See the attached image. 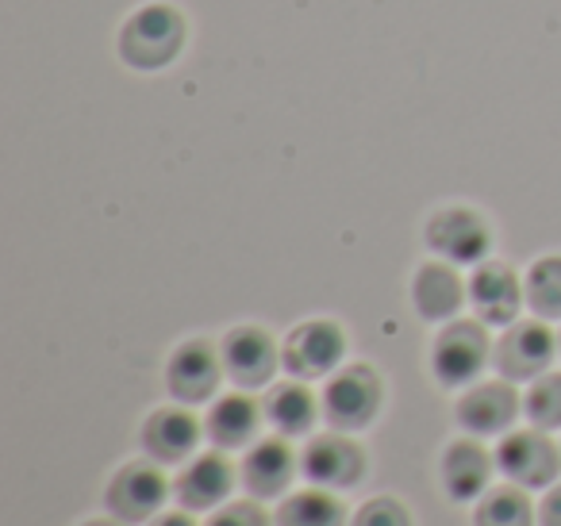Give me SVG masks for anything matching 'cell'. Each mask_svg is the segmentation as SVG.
Here are the masks:
<instances>
[{
    "instance_id": "obj_1",
    "label": "cell",
    "mask_w": 561,
    "mask_h": 526,
    "mask_svg": "<svg viewBox=\"0 0 561 526\" xmlns=\"http://www.w3.org/2000/svg\"><path fill=\"white\" fill-rule=\"evenodd\" d=\"M181 43H185V20L173 9H165V4L139 9L119 32V50L139 70H158V66L173 62Z\"/></svg>"
},
{
    "instance_id": "obj_2",
    "label": "cell",
    "mask_w": 561,
    "mask_h": 526,
    "mask_svg": "<svg viewBox=\"0 0 561 526\" xmlns=\"http://www.w3.org/2000/svg\"><path fill=\"white\" fill-rule=\"evenodd\" d=\"M381 408V377L369 365H351L343 369L323 392V415L339 426V431H358L369 426Z\"/></svg>"
},
{
    "instance_id": "obj_3",
    "label": "cell",
    "mask_w": 561,
    "mask_h": 526,
    "mask_svg": "<svg viewBox=\"0 0 561 526\" xmlns=\"http://www.w3.org/2000/svg\"><path fill=\"white\" fill-rule=\"evenodd\" d=\"M484 362H489V339L477 323H450L431 346V369L446 388L473 385Z\"/></svg>"
},
{
    "instance_id": "obj_4",
    "label": "cell",
    "mask_w": 561,
    "mask_h": 526,
    "mask_svg": "<svg viewBox=\"0 0 561 526\" xmlns=\"http://www.w3.org/2000/svg\"><path fill=\"white\" fill-rule=\"evenodd\" d=\"M346 350V339L335 323L328 319H312V323H300L297 331L285 339V350H280V362L293 377H323L328 369H335L339 357Z\"/></svg>"
},
{
    "instance_id": "obj_5",
    "label": "cell",
    "mask_w": 561,
    "mask_h": 526,
    "mask_svg": "<svg viewBox=\"0 0 561 526\" xmlns=\"http://www.w3.org/2000/svg\"><path fill=\"white\" fill-rule=\"evenodd\" d=\"M496 465L504 477H512L515 484L523 488H546L553 477H558V449L546 434L538 431H515L500 442L496 449Z\"/></svg>"
},
{
    "instance_id": "obj_6",
    "label": "cell",
    "mask_w": 561,
    "mask_h": 526,
    "mask_svg": "<svg viewBox=\"0 0 561 526\" xmlns=\"http://www.w3.org/2000/svg\"><path fill=\"white\" fill-rule=\"evenodd\" d=\"M489 242L492 235L484 227V219L469 208H446L438 216H431L427 224V247L435 254H443L446 262H481L489 254Z\"/></svg>"
},
{
    "instance_id": "obj_7",
    "label": "cell",
    "mask_w": 561,
    "mask_h": 526,
    "mask_svg": "<svg viewBox=\"0 0 561 526\" xmlns=\"http://www.w3.org/2000/svg\"><path fill=\"white\" fill-rule=\"evenodd\" d=\"M219 357H224L227 377L242 388L265 385L277 369V346L262 327H234L219 346Z\"/></svg>"
},
{
    "instance_id": "obj_8",
    "label": "cell",
    "mask_w": 561,
    "mask_h": 526,
    "mask_svg": "<svg viewBox=\"0 0 561 526\" xmlns=\"http://www.w3.org/2000/svg\"><path fill=\"white\" fill-rule=\"evenodd\" d=\"M165 500V477L154 465H124L108 484V507L119 523H142L150 518Z\"/></svg>"
},
{
    "instance_id": "obj_9",
    "label": "cell",
    "mask_w": 561,
    "mask_h": 526,
    "mask_svg": "<svg viewBox=\"0 0 561 526\" xmlns=\"http://www.w3.org/2000/svg\"><path fill=\"white\" fill-rule=\"evenodd\" d=\"M305 477L323 488H354L366 472V457L351 438L339 434H320L305 449Z\"/></svg>"
},
{
    "instance_id": "obj_10",
    "label": "cell",
    "mask_w": 561,
    "mask_h": 526,
    "mask_svg": "<svg viewBox=\"0 0 561 526\" xmlns=\"http://www.w3.org/2000/svg\"><path fill=\"white\" fill-rule=\"evenodd\" d=\"M219 362L216 350L208 342H185V346L173 350L170 357V369H165V385L178 400L185 403H201L216 392L219 385Z\"/></svg>"
},
{
    "instance_id": "obj_11",
    "label": "cell",
    "mask_w": 561,
    "mask_h": 526,
    "mask_svg": "<svg viewBox=\"0 0 561 526\" xmlns=\"http://www.w3.org/2000/svg\"><path fill=\"white\" fill-rule=\"evenodd\" d=\"M553 362V334L542 323H515L500 339L496 365L507 380H530Z\"/></svg>"
},
{
    "instance_id": "obj_12",
    "label": "cell",
    "mask_w": 561,
    "mask_h": 526,
    "mask_svg": "<svg viewBox=\"0 0 561 526\" xmlns=\"http://www.w3.org/2000/svg\"><path fill=\"white\" fill-rule=\"evenodd\" d=\"M519 281L504 262H484L469 281V300H473L477 316L492 327L512 323L515 311H519Z\"/></svg>"
},
{
    "instance_id": "obj_13",
    "label": "cell",
    "mask_w": 561,
    "mask_h": 526,
    "mask_svg": "<svg viewBox=\"0 0 561 526\" xmlns=\"http://www.w3.org/2000/svg\"><path fill=\"white\" fill-rule=\"evenodd\" d=\"M519 400L507 385H477L461 396L458 403V423L469 434H500L512 426Z\"/></svg>"
},
{
    "instance_id": "obj_14",
    "label": "cell",
    "mask_w": 561,
    "mask_h": 526,
    "mask_svg": "<svg viewBox=\"0 0 561 526\" xmlns=\"http://www.w3.org/2000/svg\"><path fill=\"white\" fill-rule=\"evenodd\" d=\"M196 438H201V426H196L193 415L178 408H162L147 419L142 426V446L154 461H185L193 454Z\"/></svg>"
},
{
    "instance_id": "obj_15",
    "label": "cell",
    "mask_w": 561,
    "mask_h": 526,
    "mask_svg": "<svg viewBox=\"0 0 561 526\" xmlns=\"http://www.w3.org/2000/svg\"><path fill=\"white\" fill-rule=\"evenodd\" d=\"M231 484H234V477H231L227 457L204 454L178 477V500H181V507H196V511L216 507L219 500H227Z\"/></svg>"
},
{
    "instance_id": "obj_16",
    "label": "cell",
    "mask_w": 561,
    "mask_h": 526,
    "mask_svg": "<svg viewBox=\"0 0 561 526\" xmlns=\"http://www.w3.org/2000/svg\"><path fill=\"white\" fill-rule=\"evenodd\" d=\"M412 296H415V308H420L423 319L438 323V319H450L454 311L461 308V281L450 265L443 262H431L415 273V285H412Z\"/></svg>"
},
{
    "instance_id": "obj_17",
    "label": "cell",
    "mask_w": 561,
    "mask_h": 526,
    "mask_svg": "<svg viewBox=\"0 0 561 526\" xmlns=\"http://www.w3.org/2000/svg\"><path fill=\"white\" fill-rule=\"evenodd\" d=\"M242 480L254 495H277L289 488L293 480V454L285 442L270 438V442H257L254 449L247 454L242 461Z\"/></svg>"
},
{
    "instance_id": "obj_18",
    "label": "cell",
    "mask_w": 561,
    "mask_h": 526,
    "mask_svg": "<svg viewBox=\"0 0 561 526\" xmlns=\"http://www.w3.org/2000/svg\"><path fill=\"white\" fill-rule=\"evenodd\" d=\"M443 484L450 500H473L489 484V454L477 442H454L443 457Z\"/></svg>"
},
{
    "instance_id": "obj_19",
    "label": "cell",
    "mask_w": 561,
    "mask_h": 526,
    "mask_svg": "<svg viewBox=\"0 0 561 526\" xmlns=\"http://www.w3.org/2000/svg\"><path fill=\"white\" fill-rule=\"evenodd\" d=\"M208 434L216 446H247L257 434V403L250 396H224L208 415Z\"/></svg>"
},
{
    "instance_id": "obj_20",
    "label": "cell",
    "mask_w": 561,
    "mask_h": 526,
    "mask_svg": "<svg viewBox=\"0 0 561 526\" xmlns=\"http://www.w3.org/2000/svg\"><path fill=\"white\" fill-rule=\"evenodd\" d=\"M265 415L280 434H305L316 423V400L305 385H277L265 396Z\"/></svg>"
},
{
    "instance_id": "obj_21",
    "label": "cell",
    "mask_w": 561,
    "mask_h": 526,
    "mask_svg": "<svg viewBox=\"0 0 561 526\" xmlns=\"http://www.w3.org/2000/svg\"><path fill=\"white\" fill-rule=\"evenodd\" d=\"M277 526H343V507L328 492H297L280 503Z\"/></svg>"
},
{
    "instance_id": "obj_22",
    "label": "cell",
    "mask_w": 561,
    "mask_h": 526,
    "mask_svg": "<svg viewBox=\"0 0 561 526\" xmlns=\"http://www.w3.org/2000/svg\"><path fill=\"white\" fill-rule=\"evenodd\" d=\"M527 304L535 316L561 319V258H542L527 273Z\"/></svg>"
},
{
    "instance_id": "obj_23",
    "label": "cell",
    "mask_w": 561,
    "mask_h": 526,
    "mask_svg": "<svg viewBox=\"0 0 561 526\" xmlns=\"http://www.w3.org/2000/svg\"><path fill=\"white\" fill-rule=\"evenodd\" d=\"M477 526H530V503L519 488H492L477 507Z\"/></svg>"
},
{
    "instance_id": "obj_24",
    "label": "cell",
    "mask_w": 561,
    "mask_h": 526,
    "mask_svg": "<svg viewBox=\"0 0 561 526\" xmlns=\"http://www.w3.org/2000/svg\"><path fill=\"white\" fill-rule=\"evenodd\" d=\"M527 415L542 431L561 426V373H546L535 380V388L527 392Z\"/></svg>"
},
{
    "instance_id": "obj_25",
    "label": "cell",
    "mask_w": 561,
    "mask_h": 526,
    "mask_svg": "<svg viewBox=\"0 0 561 526\" xmlns=\"http://www.w3.org/2000/svg\"><path fill=\"white\" fill-rule=\"evenodd\" d=\"M354 526H412V523H408V511L397 500H369L358 511Z\"/></svg>"
},
{
    "instance_id": "obj_26",
    "label": "cell",
    "mask_w": 561,
    "mask_h": 526,
    "mask_svg": "<svg viewBox=\"0 0 561 526\" xmlns=\"http://www.w3.org/2000/svg\"><path fill=\"white\" fill-rule=\"evenodd\" d=\"M208 526H265V515L250 503H227L224 511L208 518Z\"/></svg>"
},
{
    "instance_id": "obj_27",
    "label": "cell",
    "mask_w": 561,
    "mask_h": 526,
    "mask_svg": "<svg viewBox=\"0 0 561 526\" xmlns=\"http://www.w3.org/2000/svg\"><path fill=\"white\" fill-rule=\"evenodd\" d=\"M538 523L542 526H561V484H553L546 492L542 507H538Z\"/></svg>"
},
{
    "instance_id": "obj_28",
    "label": "cell",
    "mask_w": 561,
    "mask_h": 526,
    "mask_svg": "<svg viewBox=\"0 0 561 526\" xmlns=\"http://www.w3.org/2000/svg\"><path fill=\"white\" fill-rule=\"evenodd\" d=\"M154 526H193V518L188 515H162V518H154Z\"/></svg>"
},
{
    "instance_id": "obj_29",
    "label": "cell",
    "mask_w": 561,
    "mask_h": 526,
    "mask_svg": "<svg viewBox=\"0 0 561 526\" xmlns=\"http://www.w3.org/2000/svg\"><path fill=\"white\" fill-rule=\"evenodd\" d=\"M85 526H119V523H104V518H93V523H85Z\"/></svg>"
},
{
    "instance_id": "obj_30",
    "label": "cell",
    "mask_w": 561,
    "mask_h": 526,
    "mask_svg": "<svg viewBox=\"0 0 561 526\" xmlns=\"http://www.w3.org/2000/svg\"><path fill=\"white\" fill-rule=\"evenodd\" d=\"M558 346H561V342H558Z\"/></svg>"
}]
</instances>
